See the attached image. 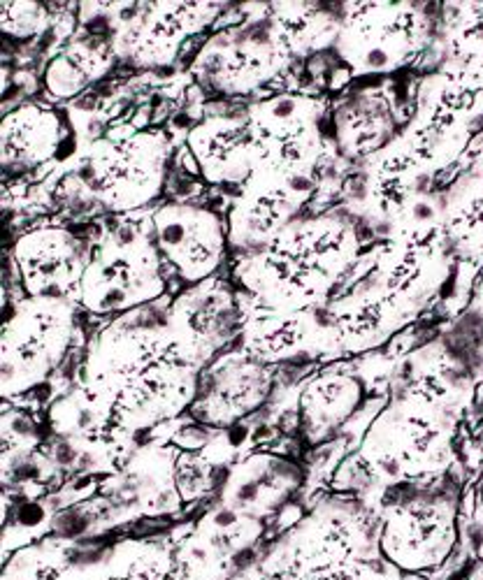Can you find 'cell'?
Returning <instances> with one entry per match:
<instances>
[{
  "label": "cell",
  "mask_w": 483,
  "mask_h": 580,
  "mask_svg": "<svg viewBox=\"0 0 483 580\" xmlns=\"http://www.w3.org/2000/svg\"><path fill=\"white\" fill-rule=\"evenodd\" d=\"M198 383L200 369L165 318L145 320L138 311L105 327L81 367V390L133 434L191 409Z\"/></svg>",
  "instance_id": "cell-1"
},
{
  "label": "cell",
  "mask_w": 483,
  "mask_h": 580,
  "mask_svg": "<svg viewBox=\"0 0 483 580\" xmlns=\"http://www.w3.org/2000/svg\"><path fill=\"white\" fill-rule=\"evenodd\" d=\"M467 378L449 362L430 364L406 378L369 427L360 460L392 483L435 478L451 460Z\"/></svg>",
  "instance_id": "cell-2"
},
{
  "label": "cell",
  "mask_w": 483,
  "mask_h": 580,
  "mask_svg": "<svg viewBox=\"0 0 483 580\" xmlns=\"http://www.w3.org/2000/svg\"><path fill=\"white\" fill-rule=\"evenodd\" d=\"M360 253L356 223L328 211L300 216L265 249L244 256L235 270L256 307L305 311L326 307L332 290Z\"/></svg>",
  "instance_id": "cell-3"
},
{
  "label": "cell",
  "mask_w": 483,
  "mask_h": 580,
  "mask_svg": "<svg viewBox=\"0 0 483 580\" xmlns=\"http://www.w3.org/2000/svg\"><path fill=\"white\" fill-rule=\"evenodd\" d=\"M165 263L151 228L124 223L91 249L77 304L98 316H126L161 300Z\"/></svg>",
  "instance_id": "cell-4"
},
{
  "label": "cell",
  "mask_w": 483,
  "mask_h": 580,
  "mask_svg": "<svg viewBox=\"0 0 483 580\" xmlns=\"http://www.w3.org/2000/svg\"><path fill=\"white\" fill-rule=\"evenodd\" d=\"M170 140L158 128L112 126L88 149V177L107 211L131 213L163 193L170 165Z\"/></svg>",
  "instance_id": "cell-5"
},
{
  "label": "cell",
  "mask_w": 483,
  "mask_h": 580,
  "mask_svg": "<svg viewBox=\"0 0 483 580\" xmlns=\"http://www.w3.org/2000/svg\"><path fill=\"white\" fill-rule=\"evenodd\" d=\"M246 126L253 172L316 181L326 151V105L312 95H274L249 105Z\"/></svg>",
  "instance_id": "cell-6"
},
{
  "label": "cell",
  "mask_w": 483,
  "mask_h": 580,
  "mask_svg": "<svg viewBox=\"0 0 483 580\" xmlns=\"http://www.w3.org/2000/svg\"><path fill=\"white\" fill-rule=\"evenodd\" d=\"M432 19L418 3H344L335 44L356 77L390 74L428 47Z\"/></svg>",
  "instance_id": "cell-7"
},
{
  "label": "cell",
  "mask_w": 483,
  "mask_h": 580,
  "mask_svg": "<svg viewBox=\"0 0 483 580\" xmlns=\"http://www.w3.org/2000/svg\"><path fill=\"white\" fill-rule=\"evenodd\" d=\"M77 302L26 297L3 330V393H26L54 371L74 337Z\"/></svg>",
  "instance_id": "cell-8"
},
{
  "label": "cell",
  "mask_w": 483,
  "mask_h": 580,
  "mask_svg": "<svg viewBox=\"0 0 483 580\" xmlns=\"http://www.w3.org/2000/svg\"><path fill=\"white\" fill-rule=\"evenodd\" d=\"M456 499L432 487L392 501L379 532L383 557L409 571L437 567L456 543Z\"/></svg>",
  "instance_id": "cell-9"
},
{
  "label": "cell",
  "mask_w": 483,
  "mask_h": 580,
  "mask_svg": "<svg viewBox=\"0 0 483 580\" xmlns=\"http://www.w3.org/2000/svg\"><path fill=\"white\" fill-rule=\"evenodd\" d=\"M291 58L272 37L270 24L230 28L211 37L193 63V77L214 95H251L279 77Z\"/></svg>",
  "instance_id": "cell-10"
},
{
  "label": "cell",
  "mask_w": 483,
  "mask_h": 580,
  "mask_svg": "<svg viewBox=\"0 0 483 580\" xmlns=\"http://www.w3.org/2000/svg\"><path fill=\"white\" fill-rule=\"evenodd\" d=\"M151 237L165 267L188 286L214 279L228 256V223L198 204H165L149 218Z\"/></svg>",
  "instance_id": "cell-11"
},
{
  "label": "cell",
  "mask_w": 483,
  "mask_h": 580,
  "mask_svg": "<svg viewBox=\"0 0 483 580\" xmlns=\"http://www.w3.org/2000/svg\"><path fill=\"white\" fill-rule=\"evenodd\" d=\"M128 12L114 35L117 56L138 67H161L218 17L221 3H133Z\"/></svg>",
  "instance_id": "cell-12"
},
{
  "label": "cell",
  "mask_w": 483,
  "mask_h": 580,
  "mask_svg": "<svg viewBox=\"0 0 483 580\" xmlns=\"http://www.w3.org/2000/svg\"><path fill=\"white\" fill-rule=\"evenodd\" d=\"M165 323L188 360L202 369L242 332L244 316L232 288L214 277L177 295L168 307Z\"/></svg>",
  "instance_id": "cell-13"
},
{
  "label": "cell",
  "mask_w": 483,
  "mask_h": 580,
  "mask_svg": "<svg viewBox=\"0 0 483 580\" xmlns=\"http://www.w3.org/2000/svg\"><path fill=\"white\" fill-rule=\"evenodd\" d=\"M316 181H296L251 174V179L239 188L232 207L225 216L230 246L244 253L265 249L284 228L302 216L312 200Z\"/></svg>",
  "instance_id": "cell-14"
},
{
  "label": "cell",
  "mask_w": 483,
  "mask_h": 580,
  "mask_svg": "<svg viewBox=\"0 0 483 580\" xmlns=\"http://www.w3.org/2000/svg\"><path fill=\"white\" fill-rule=\"evenodd\" d=\"M91 249L67 228L47 225L21 235L12 258L26 297L77 302Z\"/></svg>",
  "instance_id": "cell-15"
},
{
  "label": "cell",
  "mask_w": 483,
  "mask_h": 580,
  "mask_svg": "<svg viewBox=\"0 0 483 580\" xmlns=\"http://www.w3.org/2000/svg\"><path fill=\"white\" fill-rule=\"evenodd\" d=\"M246 355L263 364L339 353V341L328 304L305 311L256 307L242 327Z\"/></svg>",
  "instance_id": "cell-16"
},
{
  "label": "cell",
  "mask_w": 483,
  "mask_h": 580,
  "mask_svg": "<svg viewBox=\"0 0 483 580\" xmlns=\"http://www.w3.org/2000/svg\"><path fill=\"white\" fill-rule=\"evenodd\" d=\"M365 163V207L386 232L418 200L432 193L430 179L435 174L421 163L402 135Z\"/></svg>",
  "instance_id": "cell-17"
},
{
  "label": "cell",
  "mask_w": 483,
  "mask_h": 580,
  "mask_svg": "<svg viewBox=\"0 0 483 580\" xmlns=\"http://www.w3.org/2000/svg\"><path fill=\"white\" fill-rule=\"evenodd\" d=\"M272 390L267 364L244 355L239 360L216 364L207 383H198V395L191 404V416L207 427H230L253 414Z\"/></svg>",
  "instance_id": "cell-18"
},
{
  "label": "cell",
  "mask_w": 483,
  "mask_h": 580,
  "mask_svg": "<svg viewBox=\"0 0 483 580\" xmlns=\"http://www.w3.org/2000/svg\"><path fill=\"white\" fill-rule=\"evenodd\" d=\"M200 177L211 186L242 188L253 174L246 114L205 117L186 137Z\"/></svg>",
  "instance_id": "cell-19"
},
{
  "label": "cell",
  "mask_w": 483,
  "mask_h": 580,
  "mask_svg": "<svg viewBox=\"0 0 483 580\" xmlns=\"http://www.w3.org/2000/svg\"><path fill=\"white\" fill-rule=\"evenodd\" d=\"M328 309L337 332L339 350H349V353L379 346L416 316V311L397 302L374 281L353 290L335 304H328Z\"/></svg>",
  "instance_id": "cell-20"
},
{
  "label": "cell",
  "mask_w": 483,
  "mask_h": 580,
  "mask_svg": "<svg viewBox=\"0 0 483 580\" xmlns=\"http://www.w3.org/2000/svg\"><path fill=\"white\" fill-rule=\"evenodd\" d=\"M67 137L63 117L44 103L7 112L0 126V165L7 174H26L54 160Z\"/></svg>",
  "instance_id": "cell-21"
},
{
  "label": "cell",
  "mask_w": 483,
  "mask_h": 580,
  "mask_svg": "<svg viewBox=\"0 0 483 580\" xmlns=\"http://www.w3.org/2000/svg\"><path fill=\"white\" fill-rule=\"evenodd\" d=\"M267 24L274 42L293 63L335 47L342 12L326 3H272Z\"/></svg>",
  "instance_id": "cell-22"
},
{
  "label": "cell",
  "mask_w": 483,
  "mask_h": 580,
  "mask_svg": "<svg viewBox=\"0 0 483 580\" xmlns=\"http://www.w3.org/2000/svg\"><path fill=\"white\" fill-rule=\"evenodd\" d=\"M337 147L349 158H372L395 140V119L383 95H353L332 119Z\"/></svg>",
  "instance_id": "cell-23"
},
{
  "label": "cell",
  "mask_w": 483,
  "mask_h": 580,
  "mask_svg": "<svg viewBox=\"0 0 483 580\" xmlns=\"http://www.w3.org/2000/svg\"><path fill=\"white\" fill-rule=\"evenodd\" d=\"M362 402V385L349 374L314 378L300 397V427L309 444H321L342 427Z\"/></svg>",
  "instance_id": "cell-24"
},
{
  "label": "cell",
  "mask_w": 483,
  "mask_h": 580,
  "mask_svg": "<svg viewBox=\"0 0 483 580\" xmlns=\"http://www.w3.org/2000/svg\"><path fill=\"white\" fill-rule=\"evenodd\" d=\"M114 60V44L102 40H74L49 60L42 77L44 91L56 100L84 93L95 81L107 77Z\"/></svg>",
  "instance_id": "cell-25"
},
{
  "label": "cell",
  "mask_w": 483,
  "mask_h": 580,
  "mask_svg": "<svg viewBox=\"0 0 483 580\" xmlns=\"http://www.w3.org/2000/svg\"><path fill=\"white\" fill-rule=\"evenodd\" d=\"M300 476L293 464L272 455H256L232 471L228 494L242 510L277 508L296 490Z\"/></svg>",
  "instance_id": "cell-26"
},
{
  "label": "cell",
  "mask_w": 483,
  "mask_h": 580,
  "mask_svg": "<svg viewBox=\"0 0 483 580\" xmlns=\"http://www.w3.org/2000/svg\"><path fill=\"white\" fill-rule=\"evenodd\" d=\"M444 202V230L456 253L483 251V160L458 179Z\"/></svg>",
  "instance_id": "cell-27"
},
{
  "label": "cell",
  "mask_w": 483,
  "mask_h": 580,
  "mask_svg": "<svg viewBox=\"0 0 483 580\" xmlns=\"http://www.w3.org/2000/svg\"><path fill=\"white\" fill-rule=\"evenodd\" d=\"M49 26V12L42 3H0V28L12 40H35Z\"/></svg>",
  "instance_id": "cell-28"
},
{
  "label": "cell",
  "mask_w": 483,
  "mask_h": 580,
  "mask_svg": "<svg viewBox=\"0 0 483 580\" xmlns=\"http://www.w3.org/2000/svg\"><path fill=\"white\" fill-rule=\"evenodd\" d=\"M477 302H479V309L483 311V279H481L479 290H477Z\"/></svg>",
  "instance_id": "cell-29"
}]
</instances>
